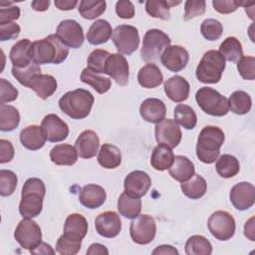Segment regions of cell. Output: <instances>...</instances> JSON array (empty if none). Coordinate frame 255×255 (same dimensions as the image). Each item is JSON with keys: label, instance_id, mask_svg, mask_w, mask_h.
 I'll use <instances>...</instances> for the list:
<instances>
[{"label": "cell", "instance_id": "39", "mask_svg": "<svg viewBox=\"0 0 255 255\" xmlns=\"http://www.w3.org/2000/svg\"><path fill=\"white\" fill-rule=\"evenodd\" d=\"M179 3L180 1L173 2L165 0H147L145 2V11L149 16L153 18L168 20L170 18L169 8Z\"/></svg>", "mask_w": 255, "mask_h": 255}, {"label": "cell", "instance_id": "56", "mask_svg": "<svg viewBox=\"0 0 255 255\" xmlns=\"http://www.w3.org/2000/svg\"><path fill=\"white\" fill-rule=\"evenodd\" d=\"M14 147L11 141L1 138L0 139V163H6L13 159Z\"/></svg>", "mask_w": 255, "mask_h": 255}, {"label": "cell", "instance_id": "61", "mask_svg": "<svg viewBox=\"0 0 255 255\" xmlns=\"http://www.w3.org/2000/svg\"><path fill=\"white\" fill-rule=\"evenodd\" d=\"M244 235L250 239L251 241L255 240L254 236V217H251L248 221H246L244 225Z\"/></svg>", "mask_w": 255, "mask_h": 255}, {"label": "cell", "instance_id": "30", "mask_svg": "<svg viewBox=\"0 0 255 255\" xmlns=\"http://www.w3.org/2000/svg\"><path fill=\"white\" fill-rule=\"evenodd\" d=\"M50 158L57 165H73L78 159V152L75 146L68 143H61L51 149Z\"/></svg>", "mask_w": 255, "mask_h": 255}, {"label": "cell", "instance_id": "54", "mask_svg": "<svg viewBox=\"0 0 255 255\" xmlns=\"http://www.w3.org/2000/svg\"><path fill=\"white\" fill-rule=\"evenodd\" d=\"M212 5L214 10L221 14H229L236 11L241 6V1L235 0H213Z\"/></svg>", "mask_w": 255, "mask_h": 255}, {"label": "cell", "instance_id": "7", "mask_svg": "<svg viewBox=\"0 0 255 255\" xmlns=\"http://www.w3.org/2000/svg\"><path fill=\"white\" fill-rule=\"evenodd\" d=\"M170 38L159 29H149L145 32L140 50L141 59L144 62H154L165 48L170 46Z\"/></svg>", "mask_w": 255, "mask_h": 255}, {"label": "cell", "instance_id": "3", "mask_svg": "<svg viewBox=\"0 0 255 255\" xmlns=\"http://www.w3.org/2000/svg\"><path fill=\"white\" fill-rule=\"evenodd\" d=\"M225 139L223 130L214 126L204 127L197 138L196 155L200 161L210 164L219 156L220 147Z\"/></svg>", "mask_w": 255, "mask_h": 255}, {"label": "cell", "instance_id": "35", "mask_svg": "<svg viewBox=\"0 0 255 255\" xmlns=\"http://www.w3.org/2000/svg\"><path fill=\"white\" fill-rule=\"evenodd\" d=\"M183 194L190 199H198L202 197L207 189L205 179L199 174H193L189 179L180 184Z\"/></svg>", "mask_w": 255, "mask_h": 255}, {"label": "cell", "instance_id": "18", "mask_svg": "<svg viewBox=\"0 0 255 255\" xmlns=\"http://www.w3.org/2000/svg\"><path fill=\"white\" fill-rule=\"evenodd\" d=\"M97 232L106 238L118 236L122 230V221L119 214L115 211H105L95 219Z\"/></svg>", "mask_w": 255, "mask_h": 255}, {"label": "cell", "instance_id": "12", "mask_svg": "<svg viewBox=\"0 0 255 255\" xmlns=\"http://www.w3.org/2000/svg\"><path fill=\"white\" fill-rule=\"evenodd\" d=\"M56 35L65 46L73 49L80 48L85 40L83 27L72 19L61 21L57 27Z\"/></svg>", "mask_w": 255, "mask_h": 255}, {"label": "cell", "instance_id": "49", "mask_svg": "<svg viewBox=\"0 0 255 255\" xmlns=\"http://www.w3.org/2000/svg\"><path fill=\"white\" fill-rule=\"evenodd\" d=\"M18 183V178L15 172L8 169L0 170V195L9 196L13 194Z\"/></svg>", "mask_w": 255, "mask_h": 255}, {"label": "cell", "instance_id": "29", "mask_svg": "<svg viewBox=\"0 0 255 255\" xmlns=\"http://www.w3.org/2000/svg\"><path fill=\"white\" fill-rule=\"evenodd\" d=\"M137 81L141 87L152 89L158 87L163 82V76L155 64L148 63L139 69Z\"/></svg>", "mask_w": 255, "mask_h": 255}, {"label": "cell", "instance_id": "1", "mask_svg": "<svg viewBox=\"0 0 255 255\" xmlns=\"http://www.w3.org/2000/svg\"><path fill=\"white\" fill-rule=\"evenodd\" d=\"M68 54V47L60 41L56 34L33 42L29 51L32 62L37 65L60 64L67 59Z\"/></svg>", "mask_w": 255, "mask_h": 255}, {"label": "cell", "instance_id": "25", "mask_svg": "<svg viewBox=\"0 0 255 255\" xmlns=\"http://www.w3.org/2000/svg\"><path fill=\"white\" fill-rule=\"evenodd\" d=\"M58 84L56 79L51 75L40 74L33 78L29 84V88L33 90L37 96L43 100L51 97L57 90Z\"/></svg>", "mask_w": 255, "mask_h": 255}, {"label": "cell", "instance_id": "26", "mask_svg": "<svg viewBox=\"0 0 255 255\" xmlns=\"http://www.w3.org/2000/svg\"><path fill=\"white\" fill-rule=\"evenodd\" d=\"M194 171L195 168L193 162L183 155L174 156L173 162L168 168L169 175L179 182L189 179L194 174Z\"/></svg>", "mask_w": 255, "mask_h": 255}, {"label": "cell", "instance_id": "51", "mask_svg": "<svg viewBox=\"0 0 255 255\" xmlns=\"http://www.w3.org/2000/svg\"><path fill=\"white\" fill-rule=\"evenodd\" d=\"M206 3L204 0H188L184 3L183 20L188 21L192 18L204 14Z\"/></svg>", "mask_w": 255, "mask_h": 255}, {"label": "cell", "instance_id": "16", "mask_svg": "<svg viewBox=\"0 0 255 255\" xmlns=\"http://www.w3.org/2000/svg\"><path fill=\"white\" fill-rule=\"evenodd\" d=\"M229 198L236 209L247 210L254 204L255 187L247 181L239 182L231 188Z\"/></svg>", "mask_w": 255, "mask_h": 255}, {"label": "cell", "instance_id": "8", "mask_svg": "<svg viewBox=\"0 0 255 255\" xmlns=\"http://www.w3.org/2000/svg\"><path fill=\"white\" fill-rule=\"evenodd\" d=\"M156 233V223L152 216L148 214H138L130 222L129 234L136 244L145 245L150 243Z\"/></svg>", "mask_w": 255, "mask_h": 255}, {"label": "cell", "instance_id": "31", "mask_svg": "<svg viewBox=\"0 0 255 255\" xmlns=\"http://www.w3.org/2000/svg\"><path fill=\"white\" fill-rule=\"evenodd\" d=\"M31 45L32 43L29 39H22L12 46L9 58L13 67L24 68L32 63L29 55Z\"/></svg>", "mask_w": 255, "mask_h": 255}, {"label": "cell", "instance_id": "17", "mask_svg": "<svg viewBox=\"0 0 255 255\" xmlns=\"http://www.w3.org/2000/svg\"><path fill=\"white\" fill-rule=\"evenodd\" d=\"M41 127L45 131L46 137L51 142H59L67 138L69 134L68 125L57 115H47L41 123Z\"/></svg>", "mask_w": 255, "mask_h": 255}, {"label": "cell", "instance_id": "28", "mask_svg": "<svg viewBox=\"0 0 255 255\" xmlns=\"http://www.w3.org/2000/svg\"><path fill=\"white\" fill-rule=\"evenodd\" d=\"M88 232L87 219L80 213L70 214L64 224V233L75 239L82 240Z\"/></svg>", "mask_w": 255, "mask_h": 255}, {"label": "cell", "instance_id": "13", "mask_svg": "<svg viewBox=\"0 0 255 255\" xmlns=\"http://www.w3.org/2000/svg\"><path fill=\"white\" fill-rule=\"evenodd\" d=\"M154 134L158 143L165 144L170 148L177 146L182 136L177 123L171 119H163L157 123L154 128Z\"/></svg>", "mask_w": 255, "mask_h": 255}, {"label": "cell", "instance_id": "32", "mask_svg": "<svg viewBox=\"0 0 255 255\" xmlns=\"http://www.w3.org/2000/svg\"><path fill=\"white\" fill-rule=\"evenodd\" d=\"M173 159L174 154L172 149L165 144L158 143L151 153L150 164L154 169L163 171L170 167Z\"/></svg>", "mask_w": 255, "mask_h": 255}, {"label": "cell", "instance_id": "60", "mask_svg": "<svg viewBox=\"0 0 255 255\" xmlns=\"http://www.w3.org/2000/svg\"><path fill=\"white\" fill-rule=\"evenodd\" d=\"M30 252L32 254H54L55 250H53L49 244L45 242H41L37 247L30 250Z\"/></svg>", "mask_w": 255, "mask_h": 255}, {"label": "cell", "instance_id": "52", "mask_svg": "<svg viewBox=\"0 0 255 255\" xmlns=\"http://www.w3.org/2000/svg\"><path fill=\"white\" fill-rule=\"evenodd\" d=\"M0 103L5 104L9 102H13L18 98V90L7 80L1 78L0 79Z\"/></svg>", "mask_w": 255, "mask_h": 255}, {"label": "cell", "instance_id": "33", "mask_svg": "<svg viewBox=\"0 0 255 255\" xmlns=\"http://www.w3.org/2000/svg\"><path fill=\"white\" fill-rule=\"evenodd\" d=\"M99 163L108 169L118 167L122 162V153L118 146L111 143H104L98 154Z\"/></svg>", "mask_w": 255, "mask_h": 255}, {"label": "cell", "instance_id": "46", "mask_svg": "<svg viewBox=\"0 0 255 255\" xmlns=\"http://www.w3.org/2000/svg\"><path fill=\"white\" fill-rule=\"evenodd\" d=\"M81 245L82 240L75 239L63 234L57 240L56 252L61 255H75L80 251Z\"/></svg>", "mask_w": 255, "mask_h": 255}, {"label": "cell", "instance_id": "42", "mask_svg": "<svg viewBox=\"0 0 255 255\" xmlns=\"http://www.w3.org/2000/svg\"><path fill=\"white\" fill-rule=\"evenodd\" d=\"M187 255H209L212 253V245L202 235H192L185 243Z\"/></svg>", "mask_w": 255, "mask_h": 255}, {"label": "cell", "instance_id": "41", "mask_svg": "<svg viewBox=\"0 0 255 255\" xmlns=\"http://www.w3.org/2000/svg\"><path fill=\"white\" fill-rule=\"evenodd\" d=\"M216 171L218 175L224 178L235 176L240 170L238 159L231 154H223L216 161Z\"/></svg>", "mask_w": 255, "mask_h": 255}, {"label": "cell", "instance_id": "9", "mask_svg": "<svg viewBox=\"0 0 255 255\" xmlns=\"http://www.w3.org/2000/svg\"><path fill=\"white\" fill-rule=\"evenodd\" d=\"M210 233L220 241L229 240L235 233V220L233 216L224 210L215 211L207 221Z\"/></svg>", "mask_w": 255, "mask_h": 255}, {"label": "cell", "instance_id": "59", "mask_svg": "<svg viewBox=\"0 0 255 255\" xmlns=\"http://www.w3.org/2000/svg\"><path fill=\"white\" fill-rule=\"evenodd\" d=\"M87 254L89 255H95V254H106L108 255L109 254V250L107 249V247L103 244H100V243H93L89 249L87 250Z\"/></svg>", "mask_w": 255, "mask_h": 255}, {"label": "cell", "instance_id": "40", "mask_svg": "<svg viewBox=\"0 0 255 255\" xmlns=\"http://www.w3.org/2000/svg\"><path fill=\"white\" fill-rule=\"evenodd\" d=\"M222 57L229 62H238L243 56L242 45L235 37H227L219 46L218 51Z\"/></svg>", "mask_w": 255, "mask_h": 255}, {"label": "cell", "instance_id": "48", "mask_svg": "<svg viewBox=\"0 0 255 255\" xmlns=\"http://www.w3.org/2000/svg\"><path fill=\"white\" fill-rule=\"evenodd\" d=\"M110 55L111 54L108 51L103 50V49L94 50L88 57V60H87L88 67L87 68L97 74L104 73L106 61Z\"/></svg>", "mask_w": 255, "mask_h": 255}, {"label": "cell", "instance_id": "37", "mask_svg": "<svg viewBox=\"0 0 255 255\" xmlns=\"http://www.w3.org/2000/svg\"><path fill=\"white\" fill-rule=\"evenodd\" d=\"M20 123V114L18 110L10 105H0V129L2 131H11L15 129Z\"/></svg>", "mask_w": 255, "mask_h": 255}, {"label": "cell", "instance_id": "20", "mask_svg": "<svg viewBox=\"0 0 255 255\" xmlns=\"http://www.w3.org/2000/svg\"><path fill=\"white\" fill-rule=\"evenodd\" d=\"M100 139L98 134L91 129L84 130L80 133L75 142V148L78 155L82 158H92L98 152Z\"/></svg>", "mask_w": 255, "mask_h": 255}, {"label": "cell", "instance_id": "5", "mask_svg": "<svg viewBox=\"0 0 255 255\" xmlns=\"http://www.w3.org/2000/svg\"><path fill=\"white\" fill-rule=\"evenodd\" d=\"M225 69V59L216 50H209L202 56L196 67V78L204 84H216Z\"/></svg>", "mask_w": 255, "mask_h": 255}, {"label": "cell", "instance_id": "11", "mask_svg": "<svg viewBox=\"0 0 255 255\" xmlns=\"http://www.w3.org/2000/svg\"><path fill=\"white\" fill-rule=\"evenodd\" d=\"M112 40L120 53L130 55L139 45L138 30L131 25L117 26L113 31Z\"/></svg>", "mask_w": 255, "mask_h": 255}, {"label": "cell", "instance_id": "34", "mask_svg": "<svg viewBox=\"0 0 255 255\" xmlns=\"http://www.w3.org/2000/svg\"><path fill=\"white\" fill-rule=\"evenodd\" d=\"M118 210L126 218H135L141 210V200L139 197H133L127 192H123L118 200Z\"/></svg>", "mask_w": 255, "mask_h": 255}, {"label": "cell", "instance_id": "47", "mask_svg": "<svg viewBox=\"0 0 255 255\" xmlns=\"http://www.w3.org/2000/svg\"><path fill=\"white\" fill-rule=\"evenodd\" d=\"M200 32L206 40L215 41L221 37L223 26L216 19H205L200 25Z\"/></svg>", "mask_w": 255, "mask_h": 255}, {"label": "cell", "instance_id": "21", "mask_svg": "<svg viewBox=\"0 0 255 255\" xmlns=\"http://www.w3.org/2000/svg\"><path fill=\"white\" fill-rule=\"evenodd\" d=\"M106 198V190L98 184H87L79 193V201L81 204L90 209H96L102 206Z\"/></svg>", "mask_w": 255, "mask_h": 255}, {"label": "cell", "instance_id": "2", "mask_svg": "<svg viewBox=\"0 0 255 255\" xmlns=\"http://www.w3.org/2000/svg\"><path fill=\"white\" fill-rule=\"evenodd\" d=\"M46 187L40 178H28L21 191L19 212L23 218H34L40 215L43 209V199Z\"/></svg>", "mask_w": 255, "mask_h": 255}, {"label": "cell", "instance_id": "10", "mask_svg": "<svg viewBox=\"0 0 255 255\" xmlns=\"http://www.w3.org/2000/svg\"><path fill=\"white\" fill-rule=\"evenodd\" d=\"M14 238L22 248L30 251L42 242L41 228L31 218H23L14 231Z\"/></svg>", "mask_w": 255, "mask_h": 255}, {"label": "cell", "instance_id": "23", "mask_svg": "<svg viewBox=\"0 0 255 255\" xmlns=\"http://www.w3.org/2000/svg\"><path fill=\"white\" fill-rule=\"evenodd\" d=\"M139 114L145 122L157 124L164 119L166 115V108L161 100L148 98L141 103L139 107Z\"/></svg>", "mask_w": 255, "mask_h": 255}, {"label": "cell", "instance_id": "43", "mask_svg": "<svg viewBox=\"0 0 255 255\" xmlns=\"http://www.w3.org/2000/svg\"><path fill=\"white\" fill-rule=\"evenodd\" d=\"M174 121L186 129H192L196 126L197 117L194 110L184 104H178L174 108Z\"/></svg>", "mask_w": 255, "mask_h": 255}, {"label": "cell", "instance_id": "36", "mask_svg": "<svg viewBox=\"0 0 255 255\" xmlns=\"http://www.w3.org/2000/svg\"><path fill=\"white\" fill-rule=\"evenodd\" d=\"M81 81L89 86H91L99 94L107 93L112 86V81L109 78L102 77L97 73L85 68L81 73Z\"/></svg>", "mask_w": 255, "mask_h": 255}, {"label": "cell", "instance_id": "63", "mask_svg": "<svg viewBox=\"0 0 255 255\" xmlns=\"http://www.w3.org/2000/svg\"><path fill=\"white\" fill-rule=\"evenodd\" d=\"M31 6L35 11H40V12L46 11L50 6V1L49 0H36L31 3Z\"/></svg>", "mask_w": 255, "mask_h": 255}, {"label": "cell", "instance_id": "24", "mask_svg": "<svg viewBox=\"0 0 255 255\" xmlns=\"http://www.w3.org/2000/svg\"><path fill=\"white\" fill-rule=\"evenodd\" d=\"M47 140L45 131L42 127L32 125L24 128L20 132V141L22 145L30 150L42 148Z\"/></svg>", "mask_w": 255, "mask_h": 255}, {"label": "cell", "instance_id": "58", "mask_svg": "<svg viewBox=\"0 0 255 255\" xmlns=\"http://www.w3.org/2000/svg\"><path fill=\"white\" fill-rule=\"evenodd\" d=\"M78 4V1L76 0H56L55 1V6L59 10H72L76 7Z\"/></svg>", "mask_w": 255, "mask_h": 255}, {"label": "cell", "instance_id": "53", "mask_svg": "<svg viewBox=\"0 0 255 255\" xmlns=\"http://www.w3.org/2000/svg\"><path fill=\"white\" fill-rule=\"evenodd\" d=\"M21 28L15 22H8L0 24V41L14 40L20 35Z\"/></svg>", "mask_w": 255, "mask_h": 255}, {"label": "cell", "instance_id": "44", "mask_svg": "<svg viewBox=\"0 0 255 255\" xmlns=\"http://www.w3.org/2000/svg\"><path fill=\"white\" fill-rule=\"evenodd\" d=\"M107 7L106 1L82 0L79 5V13L84 19L94 20L101 16Z\"/></svg>", "mask_w": 255, "mask_h": 255}, {"label": "cell", "instance_id": "4", "mask_svg": "<svg viewBox=\"0 0 255 255\" xmlns=\"http://www.w3.org/2000/svg\"><path fill=\"white\" fill-rule=\"evenodd\" d=\"M94 101V96L88 90L77 89L67 92L61 97L59 108L70 118L82 120L89 116Z\"/></svg>", "mask_w": 255, "mask_h": 255}, {"label": "cell", "instance_id": "55", "mask_svg": "<svg viewBox=\"0 0 255 255\" xmlns=\"http://www.w3.org/2000/svg\"><path fill=\"white\" fill-rule=\"evenodd\" d=\"M116 13L122 19H131L134 16V6L128 0L118 1L116 4Z\"/></svg>", "mask_w": 255, "mask_h": 255}, {"label": "cell", "instance_id": "38", "mask_svg": "<svg viewBox=\"0 0 255 255\" xmlns=\"http://www.w3.org/2000/svg\"><path fill=\"white\" fill-rule=\"evenodd\" d=\"M229 110L236 115H245L250 112L252 100L249 94L244 91H235L228 99Z\"/></svg>", "mask_w": 255, "mask_h": 255}, {"label": "cell", "instance_id": "22", "mask_svg": "<svg viewBox=\"0 0 255 255\" xmlns=\"http://www.w3.org/2000/svg\"><path fill=\"white\" fill-rule=\"evenodd\" d=\"M164 92L168 99L175 103H180L187 100L189 96V84L181 76H173L166 80L163 84Z\"/></svg>", "mask_w": 255, "mask_h": 255}, {"label": "cell", "instance_id": "45", "mask_svg": "<svg viewBox=\"0 0 255 255\" xmlns=\"http://www.w3.org/2000/svg\"><path fill=\"white\" fill-rule=\"evenodd\" d=\"M12 75L13 77L22 85L25 87H29V84L33 80V78L37 75L41 74V68L39 65L35 63H31L30 65L24 67V68H17L12 67Z\"/></svg>", "mask_w": 255, "mask_h": 255}, {"label": "cell", "instance_id": "14", "mask_svg": "<svg viewBox=\"0 0 255 255\" xmlns=\"http://www.w3.org/2000/svg\"><path fill=\"white\" fill-rule=\"evenodd\" d=\"M128 63L120 53L111 54L106 61L104 74L109 75L120 86H126L128 82Z\"/></svg>", "mask_w": 255, "mask_h": 255}, {"label": "cell", "instance_id": "50", "mask_svg": "<svg viewBox=\"0 0 255 255\" xmlns=\"http://www.w3.org/2000/svg\"><path fill=\"white\" fill-rule=\"evenodd\" d=\"M237 70L244 80H254L255 58L252 56H242L237 62Z\"/></svg>", "mask_w": 255, "mask_h": 255}, {"label": "cell", "instance_id": "19", "mask_svg": "<svg viewBox=\"0 0 255 255\" xmlns=\"http://www.w3.org/2000/svg\"><path fill=\"white\" fill-rule=\"evenodd\" d=\"M151 185L149 175L142 170H134L128 173L124 181L125 192L133 196L141 197L146 194Z\"/></svg>", "mask_w": 255, "mask_h": 255}, {"label": "cell", "instance_id": "15", "mask_svg": "<svg viewBox=\"0 0 255 255\" xmlns=\"http://www.w3.org/2000/svg\"><path fill=\"white\" fill-rule=\"evenodd\" d=\"M189 60V54L185 48L179 45L168 46L160 55L161 64L171 72L183 70Z\"/></svg>", "mask_w": 255, "mask_h": 255}, {"label": "cell", "instance_id": "57", "mask_svg": "<svg viewBox=\"0 0 255 255\" xmlns=\"http://www.w3.org/2000/svg\"><path fill=\"white\" fill-rule=\"evenodd\" d=\"M20 17V8L18 6H11L0 9V24L13 22Z\"/></svg>", "mask_w": 255, "mask_h": 255}, {"label": "cell", "instance_id": "62", "mask_svg": "<svg viewBox=\"0 0 255 255\" xmlns=\"http://www.w3.org/2000/svg\"><path fill=\"white\" fill-rule=\"evenodd\" d=\"M152 254L153 255H155V254H176V255H178V251L171 245H160V246H157L152 251Z\"/></svg>", "mask_w": 255, "mask_h": 255}, {"label": "cell", "instance_id": "6", "mask_svg": "<svg viewBox=\"0 0 255 255\" xmlns=\"http://www.w3.org/2000/svg\"><path fill=\"white\" fill-rule=\"evenodd\" d=\"M195 100L199 108L210 116L223 117L229 112L228 100L212 88H200L195 94Z\"/></svg>", "mask_w": 255, "mask_h": 255}, {"label": "cell", "instance_id": "27", "mask_svg": "<svg viewBox=\"0 0 255 255\" xmlns=\"http://www.w3.org/2000/svg\"><path fill=\"white\" fill-rule=\"evenodd\" d=\"M113 35L111 24L104 19L96 20L87 32V40L92 45H100L108 42Z\"/></svg>", "mask_w": 255, "mask_h": 255}]
</instances>
